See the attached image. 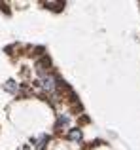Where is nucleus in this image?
I'll use <instances>...</instances> for the list:
<instances>
[{
	"label": "nucleus",
	"instance_id": "1",
	"mask_svg": "<svg viewBox=\"0 0 140 150\" xmlns=\"http://www.w3.org/2000/svg\"><path fill=\"white\" fill-rule=\"evenodd\" d=\"M68 139L70 141H78V143H80V141L81 139H83V135H81V129H70V131H68Z\"/></svg>",
	"mask_w": 140,
	"mask_h": 150
},
{
	"label": "nucleus",
	"instance_id": "2",
	"mask_svg": "<svg viewBox=\"0 0 140 150\" xmlns=\"http://www.w3.org/2000/svg\"><path fill=\"white\" fill-rule=\"evenodd\" d=\"M70 118L68 116H59V122H57V125H68Z\"/></svg>",
	"mask_w": 140,
	"mask_h": 150
}]
</instances>
